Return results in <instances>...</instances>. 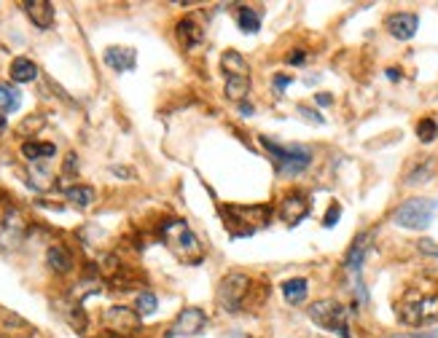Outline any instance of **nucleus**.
<instances>
[{
	"mask_svg": "<svg viewBox=\"0 0 438 338\" xmlns=\"http://www.w3.org/2000/svg\"><path fill=\"white\" fill-rule=\"evenodd\" d=\"M161 239H164V245L170 247V252L178 261H183V263L194 266V263H199L205 258V250H202L196 234L191 231V226L186 220H167L161 226Z\"/></svg>",
	"mask_w": 438,
	"mask_h": 338,
	"instance_id": "f257e3e1",
	"label": "nucleus"
},
{
	"mask_svg": "<svg viewBox=\"0 0 438 338\" xmlns=\"http://www.w3.org/2000/svg\"><path fill=\"white\" fill-rule=\"evenodd\" d=\"M258 140L269 151L277 172L285 175V178H296V175H301L312 164V151L304 148V145H282V143L272 140V137H258Z\"/></svg>",
	"mask_w": 438,
	"mask_h": 338,
	"instance_id": "f03ea898",
	"label": "nucleus"
},
{
	"mask_svg": "<svg viewBox=\"0 0 438 338\" xmlns=\"http://www.w3.org/2000/svg\"><path fill=\"white\" fill-rule=\"evenodd\" d=\"M223 217H226V228L234 237H248L255 228H264L272 217V210L266 204H229L223 207Z\"/></svg>",
	"mask_w": 438,
	"mask_h": 338,
	"instance_id": "7ed1b4c3",
	"label": "nucleus"
},
{
	"mask_svg": "<svg viewBox=\"0 0 438 338\" xmlns=\"http://www.w3.org/2000/svg\"><path fill=\"white\" fill-rule=\"evenodd\" d=\"M436 213H438L436 199H422V196H417V199L404 202V204L393 213V223H395L398 228H406V231H422V228H428V226L433 223Z\"/></svg>",
	"mask_w": 438,
	"mask_h": 338,
	"instance_id": "20e7f679",
	"label": "nucleus"
},
{
	"mask_svg": "<svg viewBox=\"0 0 438 338\" xmlns=\"http://www.w3.org/2000/svg\"><path fill=\"white\" fill-rule=\"evenodd\" d=\"M310 319H312L317 328L334 333L339 338H349V322H347V309L334 301V298H323V301H314L310 306Z\"/></svg>",
	"mask_w": 438,
	"mask_h": 338,
	"instance_id": "39448f33",
	"label": "nucleus"
},
{
	"mask_svg": "<svg viewBox=\"0 0 438 338\" xmlns=\"http://www.w3.org/2000/svg\"><path fill=\"white\" fill-rule=\"evenodd\" d=\"M401 322H406L411 328L428 325L438 319V295H408L406 301L398 306Z\"/></svg>",
	"mask_w": 438,
	"mask_h": 338,
	"instance_id": "423d86ee",
	"label": "nucleus"
},
{
	"mask_svg": "<svg viewBox=\"0 0 438 338\" xmlns=\"http://www.w3.org/2000/svg\"><path fill=\"white\" fill-rule=\"evenodd\" d=\"M248 293H251V279L245 274H226L220 279L216 301H218V306L226 314H237L242 309V304H245Z\"/></svg>",
	"mask_w": 438,
	"mask_h": 338,
	"instance_id": "0eeeda50",
	"label": "nucleus"
},
{
	"mask_svg": "<svg viewBox=\"0 0 438 338\" xmlns=\"http://www.w3.org/2000/svg\"><path fill=\"white\" fill-rule=\"evenodd\" d=\"M102 325H105L111 333L132 336V333L140 330V314H137L135 309L111 306V309H105V314H102Z\"/></svg>",
	"mask_w": 438,
	"mask_h": 338,
	"instance_id": "6e6552de",
	"label": "nucleus"
},
{
	"mask_svg": "<svg viewBox=\"0 0 438 338\" xmlns=\"http://www.w3.org/2000/svg\"><path fill=\"white\" fill-rule=\"evenodd\" d=\"M205 328H207V314L202 309L188 306L175 317V322L170 328V336H199Z\"/></svg>",
	"mask_w": 438,
	"mask_h": 338,
	"instance_id": "1a4fd4ad",
	"label": "nucleus"
},
{
	"mask_svg": "<svg viewBox=\"0 0 438 338\" xmlns=\"http://www.w3.org/2000/svg\"><path fill=\"white\" fill-rule=\"evenodd\" d=\"M384 27L395 40H411L417 27H419V16L408 14V11H398V14H390L384 19Z\"/></svg>",
	"mask_w": 438,
	"mask_h": 338,
	"instance_id": "9d476101",
	"label": "nucleus"
},
{
	"mask_svg": "<svg viewBox=\"0 0 438 338\" xmlns=\"http://www.w3.org/2000/svg\"><path fill=\"white\" fill-rule=\"evenodd\" d=\"M307 213H310V204H307V199L301 193H288L280 202V207H277V215H280L285 226H299L307 217Z\"/></svg>",
	"mask_w": 438,
	"mask_h": 338,
	"instance_id": "9b49d317",
	"label": "nucleus"
},
{
	"mask_svg": "<svg viewBox=\"0 0 438 338\" xmlns=\"http://www.w3.org/2000/svg\"><path fill=\"white\" fill-rule=\"evenodd\" d=\"M371 242H374L371 234H360V237L352 242L349 252L345 255V269L349 274H358V277H360V269H363V263H366V258H369Z\"/></svg>",
	"mask_w": 438,
	"mask_h": 338,
	"instance_id": "f8f14e48",
	"label": "nucleus"
},
{
	"mask_svg": "<svg viewBox=\"0 0 438 338\" xmlns=\"http://www.w3.org/2000/svg\"><path fill=\"white\" fill-rule=\"evenodd\" d=\"M102 60H105V64H108L111 70H116V73H129V70H135V64H137V51H135V49H126V46H111V49H105Z\"/></svg>",
	"mask_w": 438,
	"mask_h": 338,
	"instance_id": "ddd939ff",
	"label": "nucleus"
},
{
	"mask_svg": "<svg viewBox=\"0 0 438 338\" xmlns=\"http://www.w3.org/2000/svg\"><path fill=\"white\" fill-rule=\"evenodd\" d=\"M25 14L30 16V22L41 30H49L54 22V5L49 0H30L25 3Z\"/></svg>",
	"mask_w": 438,
	"mask_h": 338,
	"instance_id": "4468645a",
	"label": "nucleus"
},
{
	"mask_svg": "<svg viewBox=\"0 0 438 338\" xmlns=\"http://www.w3.org/2000/svg\"><path fill=\"white\" fill-rule=\"evenodd\" d=\"M46 263H49L51 271L67 274V271L73 269V255H70V250L65 245H51L46 250Z\"/></svg>",
	"mask_w": 438,
	"mask_h": 338,
	"instance_id": "2eb2a0df",
	"label": "nucleus"
},
{
	"mask_svg": "<svg viewBox=\"0 0 438 338\" xmlns=\"http://www.w3.org/2000/svg\"><path fill=\"white\" fill-rule=\"evenodd\" d=\"M38 78V64L30 62L27 57H16V60L11 62V81H16V84H30Z\"/></svg>",
	"mask_w": 438,
	"mask_h": 338,
	"instance_id": "dca6fc26",
	"label": "nucleus"
},
{
	"mask_svg": "<svg viewBox=\"0 0 438 338\" xmlns=\"http://www.w3.org/2000/svg\"><path fill=\"white\" fill-rule=\"evenodd\" d=\"M237 27L242 32H248V35H255V32L261 30V11H255L251 5H240L237 8Z\"/></svg>",
	"mask_w": 438,
	"mask_h": 338,
	"instance_id": "f3484780",
	"label": "nucleus"
},
{
	"mask_svg": "<svg viewBox=\"0 0 438 338\" xmlns=\"http://www.w3.org/2000/svg\"><path fill=\"white\" fill-rule=\"evenodd\" d=\"M251 92V75H226V97L242 102Z\"/></svg>",
	"mask_w": 438,
	"mask_h": 338,
	"instance_id": "a211bd4d",
	"label": "nucleus"
},
{
	"mask_svg": "<svg viewBox=\"0 0 438 338\" xmlns=\"http://www.w3.org/2000/svg\"><path fill=\"white\" fill-rule=\"evenodd\" d=\"M307 279L296 277V279H288L285 285H282V295H285V301L290 304V306H299L304 298H307Z\"/></svg>",
	"mask_w": 438,
	"mask_h": 338,
	"instance_id": "6ab92c4d",
	"label": "nucleus"
},
{
	"mask_svg": "<svg viewBox=\"0 0 438 338\" xmlns=\"http://www.w3.org/2000/svg\"><path fill=\"white\" fill-rule=\"evenodd\" d=\"M220 64H223L226 75H251V64L245 62V57L240 51H226Z\"/></svg>",
	"mask_w": 438,
	"mask_h": 338,
	"instance_id": "aec40b11",
	"label": "nucleus"
},
{
	"mask_svg": "<svg viewBox=\"0 0 438 338\" xmlns=\"http://www.w3.org/2000/svg\"><path fill=\"white\" fill-rule=\"evenodd\" d=\"M19 105H22V94L16 86H11V84H0V113L5 116V113H14V110H19Z\"/></svg>",
	"mask_w": 438,
	"mask_h": 338,
	"instance_id": "412c9836",
	"label": "nucleus"
},
{
	"mask_svg": "<svg viewBox=\"0 0 438 338\" xmlns=\"http://www.w3.org/2000/svg\"><path fill=\"white\" fill-rule=\"evenodd\" d=\"M65 196H67L70 204H76V207H81V210L94 204V188H89V185H70V188L65 191Z\"/></svg>",
	"mask_w": 438,
	"mask_h": 338,
	"instance_id": "4be33fe9",
	"label": "nucleus"
},
{
	"mask_svg": "<svg viewBox=\"0 0 438 338\" xmlns=\"http://www.w3.org/2000/svg\"><path fill=\"white\" fill-rule=\"evenodd\" d=\"M57 154V148L51 145V143H25L22 145V156L27 158V161H41V158H51V156Z\"/></svg>",
	"mask_w": 438,
	"mask_h": 338,
	"instance_id": "5701e85b",
	"label": "nucleus"
},
{
	"mask_svg": "<svg viewBox=\"0 0 438 338\" xmlns=\"http://www.w3.org/2000/svg\"><path fill=\"white\" fill-rule=\"evenodd\" d=\"M178 38H181V43L191 49V46H196V43H202V30L191 22V19H183V22H178Z\"/></svg>",
	"mask_w": 438,
	"mask_h": 338,
	"instance_id": "b1692460",
	"label": "nucleus"
},
{
	"mask_svg": "<svg viewBox=\"0 0 438 338\" xmlns=\"http://www.w3.org/2000/svg\"><path fill=\"white\" fill-rule=\"evenodd\" d=\"M157 309H159V298L151 293V290H143V293L137 295V301H135V311H137L140 317H151Z\"/></svg>",
	"mask_w": 438,
	"mask_h": 338,
	"instance_id": "393cba45",
	"label": "nucleus"
},
{
	"mask_svg": "<svg viewBox=\"0 0 438 338\" xmlns=\"http://www.w3.org/2000/svg\"><path fill=\"white\" fill-rule=\"evenodd\" d=\"M417 137H419L422 143H433V140L438 137L436 119H422V121L417 123Z\"/></svg>",
	"mask_w": 438,
	"mask_h": 338,
	"instance_id": "a878e982",
	"label": "nucleus"
},
{
	"mask_svg": "<svg viewBox=\"0 0 438 338\" xmlns=\"http://www.w3.org/2000/svg\"><path fill=\"white\" fill-rule=\"evenodd\" d=\"M299 116H304L307 121H312V123H325V119H323L317 110H310V108H304V105H299Z\"/></svg>",
	"mask_w": 438,
	"mask_h": 338,
	"instance_id": "bb28decb",
	"label": "nucleus"
},
{
	"mask_svg": "<svg viewBox=\"0 0 438 338\" xmlns=\"http://www.w3.org/2000/svg\"><path fill=\"white\" fill-rule=\"evenodd\" d=\"M339 217H342V207H339V204H331V210H328V215H325V220H323V226H325V228H331Z\"/></svg>",
	"mask_w": 438,
	"mask_h": 338,
	"instance_id": "cd10ccee",
	"label": "nucleus"
},
{
	"mask_svg": "<svg viewBox=\"0 0 438 338\" xmlns=\"http://www.w3.org/2000/svg\"><path fill=\"white\" fill-rule=\"evenodd\" d=\"M285 60H288V64H304V62H307V54H304V51H290Z\"/></svg>",
	"mask_w": 438,
	"mask_h": 338,
	"instance_id": "c85d7f7f",
	"label": "nucleus"
},
{
	"mask_svg": "<svg viewBox=\"0 0 438 338\" xmlns=\"http://www.w3.org/2000/svg\"><path fill=\"white\" fill-rule=\"evenodd\" d=\"M290 84H293V75H275V86H277V89H285V86H290Z\"/></svg>",
	"mask_w": 438,
	"mask_h": 338,
	"instance_id": "c756f323",
	"label": "nucleus"
},
{
	"mask_svg": "<svg viewBox=\"0 0 438 338\" xmlns=\"http://www.w3.org/2000/svg\"><path fill=\"white\" fill-rule=\"evenodd\" d=\"M390 338H438V330H430V333H401V336H390Z\"/></svg>",
	"mask_w": 438,
	"mask_h": 338,
	"instance_id": "7c9ffc66",
	"label": "nucleus"
},
{
	"mask_svg": "<svg viewBox=\"0 0 438 338\" xmlns=\"http://www.w3.org/2000/svg\"><path fill=\"white\" fill-rule=\"evenodd\" d=\"M314 99H317V105H323V108H325V105H331V102H334V99H331V94H317V97H314Z\"/></svg>",
	"mask_w": 438,
	"mask_h": 338,
	"instance_id": "2f4dec72",
	"label": "nucleus"
},
{
	"mask_svg": "<svg viewBox=\"0 0 438 338\" xmlns=\"http://www.w3.org/2000/svg\"><path fill=\"white\" fill-rule=\"evenodd\" d=\"M387 78H390V81H398V78H401V70L390 67V70H387Z\"/></svg>",
	"mask_w": 438,
	"mask_h": 338,
	"instance_id": "473e14b6",
	"label": "nucleus"
},
{
	"mask_svg": "<svg viewBox=\"0 0 438 338\" xmlns=\"http://www.w3.org/2000/svg\"><path fill=\"white\" fill-rule=\"evenodd\" d=\"M3 126H5V119H3V113H0V129H3Z\"/></svg>",
	"mask_w": 438,
	"mask_h": 338,
	"instance_id": "72a5a7b5",
	"label": "nucleus"
}]
</instances>
